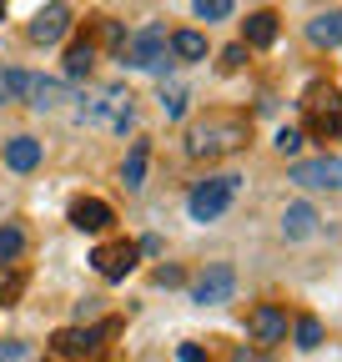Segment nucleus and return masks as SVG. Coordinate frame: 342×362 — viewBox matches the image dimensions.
<instances>
[{"label":"nucleus","instance_id":"39448f33","mask_svg":"<svg viewBox=\"0 0 342 362\" xmlns=\"http://www.w3.org/2000/svg\"><path fill=\"white\" fill-rule=\"evenodd\" d=\"M166 56H171V45H166L161 25H141L136 35L121 40V61L131 71H166Z\"/></svg>","mask_w":342,"mask_h":362},{"label":"nucleus","instance_id":"c85d7f7f","mask_svg":"<svg viewBox=\"0 0 342 362\" xmlns=\"http://www.w3.org/2000/svg\"><path fill=\"white\" fill-rule=\"evenodd\" d=\"M177 357H182V362H206V352H201L196 342H182V347H177Z\"/></svg>","mask_w":342,"mask_h":362},{"label":"nucleus","instance_id":"9b49d317","mask_svg":"<svg viewBox=\"0 0 342 362\" xmlns=\"http://www.w3.org/2000/svg\"><path fill=\"white\" fill-rule=\"evenodd\" d=\"M247 332H252V342L277 347V342L287 337V312H282V307H272V302L252 307V317H247Z\"/></svg>","mask_w":342,"mask_h":362},{"label":"nucleus","instance_id":"5701e85b","mask_svg":"<svg viewBox=\"0 0 342 362\" xmlns=\"http://www.w3.org/2000/svg\"><path fill=\"white\" fill-rule=\"evenodd\" d=\"M20 292H25V272H0V307H11V302H20Z\"/></svg>","mask_w":342,"mask_h":362},{"label":"nucleus","instance_id":"20e7f679","mask_svg":"<svg viewBox=\"0 0 342 362\" xmlns=\"http://www.w3.org/2000/svg\"><path fill=\"white\" fill-rule=\"evenodd\" d=\"M121 322H101V327H61L56 337H51V352L61 357V362H96L101 352H106V337L116 332Z\"/></svg>","mask_w":342,"mask_h":362},{"label":"nucleus","instance_id":"b1692460","mask_svg":"<svg viewBox=\"0 0 342 362\" xmlns=\"http://www.w3.org/2000/svg\"><path fill=\"white\" fill-rule=\"evenodd\" d=\"M322 342V322L317 317H297V347H317Z\"/></svg>","mask_w":342,"mask_h":362},{"label":"nucleus","instance_id":"dca6fc26","mask_svg":"<svg viewBox=\"0 0 342 362\" xmlns=\"http://www.w3.org/2000/svg\"><path fill=\"white\" fill-rule=\"evenodd\" d=\"M6 166L11 171H35L40 166V141L35 136H11L6 141Z\"/></svg>","mask_w":342,"mask_h":362},{"label":"nucleus","instance_id":"a878e982","mask_svg":"<svg viewBox=\"0 0 342 362\" xmlns=\"http://www.w3.org/2000/svg\"><path fill=\"white\" fill-rule=\"evenodd\" d=\"M277 151H282V156H297V151H302V131L282 126V131H277Z\"/></svg>","mask_w":342,"mask_h":362},{"label":"nucleus","instance_id":"412c9836","mask_svg":"<svg viewBox=\"0 0 342 362\" xmlns=\"http://www.w3.org/2000/svg\"><path fill=\"white\" fill-rule=\"evenodd\" d=\"M187 86H161V111H166V121H182L187 116Z\"/></svg>","mask_w":342,"mask_h":362},{"label":"nucleus","instance_id":"423d86ee","mask_svg":"<svg viewBox=\"0 0 342 362\" xmlns=\"http://www.w3.org/2000/svg\"><path fill=\"white\" fill-rule=\"evenodd\" d=\"M302 106H307V126L317 136H337L342 131V90L337 86H312Z\"/></svg>","mask_w":342,"mask_h":362},{"label":"nucleus","instance_id":"4468645a","mask_svg":"<svg viewBox=\"0 0 342 362\" xmlns=\"http://www.w3.org/2000/svg\"><path fill=\"white\" fill-rule=\"evenodd\" d=\"M317 232V211L307 206V202H292L287 211H282V237L287 242H302V237H312Z\"/></svg>","mask_w":342,"mask_h":362},{"label":"nucleus","instance_id":"7ed1b4c3","mask_svg":"<svg viewBox=\"0 0 342 362\" xmlns=\"http://www.w3.org/2000/svg\"><path fill=\"white\" fill-rule=\"evenodd\" d=\"M237 192H242V176L237 171H217V176H206V181H196L191 187V197H187V216L191 221H217L232 202H237Z\"/></svg>","mask_w":342,"mask_h":362},{"label":"nucleus","instance_id":"0eeeda50","mask_svg":"<svg viewBox=\"0 0 342 362\" xmlns=\"http://www.w3.org/2000/svg\"><path fill=\"white\" fill-rule=\"evenodd\" d=\"M287 181L312 192H342V156H312V161H292Z\"/></svg>","mask_w":342,"mask_h":362},{"label":"nucleus","instance_id":"6e6552de","mask_svg":"<svg viewBox=\"0 0 342 362\" xmlns=\"http://www.w3.org/2000/svg\"><path fill=\"white\" fill-rule=\"evenodd\" d=\"M232 297H237V272L227 262H211L201 277L191 282V302H201V307H222Z\"/></svg>","mask_w":342,"mask_h":362},{"label":"nucleus","instance_id":"1a4fd4ad","mask_svg":"<svg viewBox=\"0 0 342 362\" xmlns=\"http://www.w3.org/2000/svg\"><path fill=\"white\" fill-rule=\"evenodd\" d=\"M136 242H106V247H96L91 252V267L101 272V277L106 282H126V272H131L136 267Z\"/></svg>","mask_w":342,"mask_h":362},{"label":"nucleus","instance_id":"4be33fe9","mask_svg":"<svg viewBox=\"0 0 342 362\" xmlns=\"http://www.w3.org/2000/svg\"><path fill=\"white\" fill-rule=\"evenodd\" d=\"M20 252H25V232H20V226H0V267L16 262Z\"/></svg>","mask_w":342,"mask_h":362},{"label":"nucleus","instance_id":"393cba45","mask_svg":"<svg viewBox=\"0 0 342 362\" xmlns=\"http://www.w3.org/2000/svg\"><path fill=\"white\" fill-rule=\"evenodd\" d=\"M232 6H237V0H196V16L201 21H227Z\"/></svg>","mask_w":342,"mask_h":362},{"label":"nucleus","instance_id":"f3484780","mask_svg":"<svg viewBox=\"0 0 342 362\" xmlns=\"http://www.w3.org/2000/svg\"><path fill=\"white\" fill-rule=\"evenodd\" d=\"M166 45H171V56H177V61H201L206 56V35L201 30H171Z\"/></svg>","mask_w":342,"mask_h":362},{"label":"nucleus","instance_id":"aec40b11","mask_svg":"<svg viewBox=\"0 0 342 362\" xmlns=\"http://www.w3.org/2000/svg\"><path fill=\"white\" fill-rule=\"evenodd\" d=\"M91 61H96V45H91V40H76L71 51H66V76L81 81L86 71H91Z\"/></svg>","mask_w":342,"mask_h":362},{"label":"nucleus","instance_id":"bb28decb","mask_svg":"<svg viewBox=\"0 0 342 362\" xmlns=\"http://www.w3.org/2000/svg\"><path fill=\"white\" fill-rule=\"evenodd\" d=\"M20 357H30L25 342H0V362H20Z\"/></svg>","mask_w":342,"mask_h":362},{"label":"nucleus","instance_id":"ddd939ff","mask_svg":"<svg viewBox=\"0 0 342 362\" xmlns=\"http://www.w3.org/2000/svg\"><path fill=\"white\" fill-rule=\"evenodd\" d=\"M116 216H111V206L101 202V197H81L76 206H71V226L76 232H106Z\"/></svg>","mask_w":342,"mask_h":362},{"label":"nucleus","instance_id":"f257e3e1","mask_svg":"<svg viewBox=\"0 0 342 362\" xmlns=\"http://www.w3.org/2000/svg\"><path fill=\"white\" fill-rule=\"evenodd\" d=\"M247 136H252V121L237 116V111H211L206 121H196L187 131V156L191 161H211V156H232L247 146Z\"/></svg>","mask_w":342,"mask_h":362},{"label":"nucleus","instance_id":"6ab92c4d","mask_svg":"<svg viewBox=\"0 0 342 362\" xmlns=\"http://www.w3.org/2000/svg\"><path fill=\"white\" fill-rule=\"evenodd\" d=\"M307 40L312 45H342V11H327L307 25Z\"/></svg>","mask_w":342,"mask_h":362},{"label":"nucleus","instance_id":"a211bd4d","mask_svg":"<svg viewBox=\"0 0 342 362\" xmlns=\"http://www.w3.org/2000/svg\"><path fill=\"white\" fill-rule=\"evenodd\" d=\"M272 40H277V16H272V11H256V16H247V45L267 51Z\"/></svg>","mask_w":342,"mask_h":362},{"label":"nucleus","instance_id":"2eb2a0df","mask_svg":"<svg viewBox=\"0 0 342 362\" xmlns=\"http://www.w3.org/2000/svg\"><path fill=\"white\" fill-rule=\"evenodd\" d=\"M146 161H151V141H131L126 166H121V187H126V192H141V187H146Z\"/></svg>","mask_w":342,"mask_h":362},{"label":"nucleus","instance_id":"c756f323","mask_svg":"<svg viewBox=\"0 0 342 362\" xmlns=\"http://www.w3.org/2000/svg\"><path fill=\"white\" fill-rule=\"evenodd\" d=\"M156 282H161V287H177V282H182V267H161Z\"/></svg>","mask_w":342,"mask_h":362},{"label":"nucleus","instance_id":"9d476101","mask_svg":"<svg viewBox=\"0 0 342 362\" xmlns=\"http://www.w3.org/2000/svg\"><path fill=\"white\" fill-rule=\"evenodd\" d=\"M66 30H71V6H66V0H51V6H40L35 21H30V40H35V45H56Z\"/></svg>","mask_w":342,"mask_h":362},{"label":"nucleus","instance_id":"2f4dec72","mask_svg":"<svg viewBox=\"0 0 342 362\" xmlns=\"http://www.w3.org/2000/svg\"><path fill=\"white\" fill-rule=\"evenodd\" d=\"M0 21H6V0H0Z\"/></svg>","mask_w":342,"mask_h":362},{"label":"nucleus","instance_id":"f03ea898","mask_svg":"<svg viewBox=\"0 0 342 362\" xmlns=\"http://www.w3.org/2000/svg\"><path fill=\"white\" fill-rule=\"evenodd\" d=\"M0 96H6V101H25L35 111H56L61 101H71V86L46 81L35 71H0Z\"/></svg>","mask_w":342,"mask_h":362},{"label":"nucleus","instance_id":"f8f14e48","mask_svg":"<svg viewBox=\"0 0 342 362\" xmlns=\"http://www.w3.org/2000/svg\"><path fill=\"white\" fill-rule=\"evenodd\" d=\"M131 116H136V106H131V90H121V86L101 90V101L91 106V121H106L111 131H126V126H131Z\"/></svg>","mask_w":342,"mask_h":362},{"label":"nucleus","instance_id":"7c9ffc66","mask_svg":"<svg viewBox=\"0 0 342 362\" xmlns=\"http://www.w3.org/2000/svg\"><path fill=\"white\" fill-rule=\"evenodd\" d=\"M101 40H106V45H121L126 35H121V25H111V21H106V25H101Z\"/></svg>","mask_w":342,"mask_h":362},{"label":"nucleus","instance_id":"cd10ccee","mask_svg":"<svg viewBox=\"0 0 342 362\" xmlns=\"http://www.w3.org/2000/svg\"><path fill=\"white\" fill-rule=\"evenodd\" d=\"M242 56H247V45H227V51H222V71H237Z\"/></svg>","mask_w":342,"mask_h":362}]
</instances>
